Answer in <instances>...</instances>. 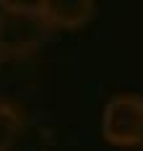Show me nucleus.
<instances>
[{
  "label": "nucleus",
  "mask_w": 143,
  "mask_h": 151,
  "mask_svg": "<svg viewBox=\"0 0 143 151\" xmlns=\"http://www.w3.org/2000/svg\"><path fill=\"white\" fill-rule=\"evenodd\" d=\"M21 128H24V112L13 102L0 99V151H8L13 146Z\"/></svg>",
  "instance_id": "4"
},
{
  "label": "nucleus",
  "mask_w": 143,
  "mask_h": 151,
  "mask_svg": "<svg viewBox=\"0 0 143 151\" xmlns=\"http://www.w3.org/2000/svg\"><path fill=\"white\" fill-rule=\"evenodd\" d=\"M102 136L112 146H143V96L117 94L102 112Z\"/></svg>",
  "instance_id": "2"
},
{
  "label": "nucleus",
  "mask_w": 143,
  "mask_h": 151,
  "mask_svg": "<svg viewBox=\"0 0 143 151\" xmlns=\"http://www.w3.org/2000/svg\"><path fill=\"white\" fill-rule=\"evenodd\" d=\"M39 8L52 29H78L96 13V5L91 0H44L39 3Z\"/></svg>",
  "instance_id": "3"
},
{
  "label": "nucleus",
  "mask_w": 143,
  "mask_h": 151,
  "mask_svg": "<svg viewBox=\"0 0 143 151\" xmlns=\"http://www.w3.org/2000/svg\"><path fill=\"white\" fill-rule=\"evenodd\" d=\"M5 58H8V55H5V50H3V45H0V65L5 63Z\"/></svg>",
  "instance_id": "5"
},
{
  "label": "nucleus",
  "mask_w": 143,
  "mask_h": 151,
  "mask_svg": "<svg viewBox=\"0 0 143 151\" xmlns=\"http://www.w3.org/2000/svg\"><path fill=\"white\" fill-rule=\"evenodd\" d=\"M52 34L39 3H0V45L8 58L36 52Z\"/></svg>",
  "instance_id": "1"
}]
</instances>
